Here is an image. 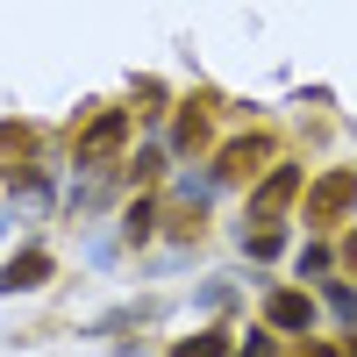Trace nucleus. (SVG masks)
<instances>
[{"label":"nucleus","instance_id":"6","mask_svg":"<svg viewBox=\"0 0 357 357\" xmlns=\"http://www.w3.org/2000/svg\"><path fill=\"white\" fill-rule=\"evenodd\" d=\"M222 350H229V343H222V336H193V343H178V350H172V357H222Z\"/></svg>","mask_w":357,"mask_h":357},{"label":"nucleus","instance_id":"2","mask_svg":"<svg viewBox=\"0 0 357 357\" xmlns=\"http://www.w3.org/2000/svg\"><path fill=\"white\" fill-rule=\"evenodd\" d=\"M122 136H129V107H107L100 122H93V129L79 136V158L93 165V158H107V151H122Z\"/></svg>","mask_w":357,"mask_h":357},{"label":"nucleus","instance_id":"7","mask_svg":"<svg viewBox=\"0 0 357 357\" xmlns=\"http://www.w3.org/2000/svg\"><path fill=\"white\" fill-rule=\"evenodd\" d=\"M143 236H151V200L129 207V243H143Z\"/></svg>","mask_w":357,"mask_h":357},{"label":"nucleus","instance_id":"8","mask_svg":"<svg viewBox=\"0 0 357 357\" xmlns=\"http://www.w3.org/2000/svg\"><path fill=\"white\" fill-rule=\"evenodd\" d=\"M343 264H357V236H350V243H343Z\"/></svg>","mask_w":357,"mask_h":357},{"label":"nucleus","instance_id":"5","mask_svg":"<svg viewBox=\"0 0 357 357\" xmlns=\"http://www.w3.org/2000/svg\"><path fill=\"white\" fill-rule=\"evenodd\" d=\"M264 314H272V329H307V321H314L307 293H272V307H264Z\"/></svg>","mask_w":357,"mask_h":357},{"label":"nucleus","instance_id":"9","mask_svg":"<svg viewBox=\"0 0 357 357\" xmlns=\"http://www.w3.org/2000/svg\"><path fill=\"white\" fill-rule=\"evenodd\" d=\"M307 357H336V350H329V343H314V350H307Z\"/></svg>","mask_w":357,"mask_h":357},{"label":"nucleus","instance_id":"4","mask_svg":"<svg viewBox=\"0 0 357 357\" xmlns=\"http://www.w3.org/2000/svg\"><path fill=\"white\" fill-rule=\"evenodd\" d=\"M293 186H301V172H293V165H279V172L264 178V186H257V200H250V215H279V207L293 200Z\"/></svg>","mask_w":357,"mask_h":357},{"label":"nucleus","instance_id":"3","mask_svg":"<svg viewBox=\"0 0 357 357\" xmlns=\"http://www.w3.org/2000/svg\"><path fill=\"white\" fill-rule=\"evenodd\" d=\"M43 279H50V250H22V257H8V272H0V293H29Z\"/></svg>","mask_w":357,"mask_h":357},{"label":"nucleus","instance_id":"1","mask_svg":"<svg viewBox=\"0 0 357 357\" xmlns=\"http://www.w3.org/2000/svg\"><path fill=\"white\" fill-rule=\"evenodd\" d=\"M350 207H357V172L343 165V172H329V178L307 193V222H343Z\"/></svg>","mask_w":357,"mask_h":357}]
</instances>
